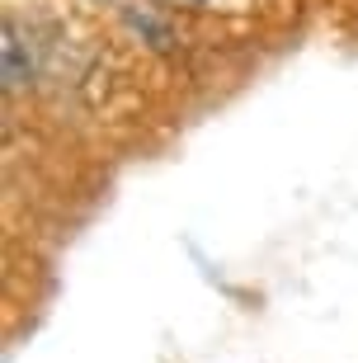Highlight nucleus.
Masks as SVG:
<instances>
[{"label":"nucleus","mask_w":358,"mask_h":363,"mask_svg":"<svg viewBox=\"0 0 358 363\" xmlns=\"http://www.w3.org/2000/svg\"><path fill=\"white\" fill-rule=\"evenodd\" d=\"M28 76H33V62H24V38L5 28V90H19Z\"/></svg>","instance_id":"f257e3e1"},{"label":"nucleus","mask_w":358,"mask_h":363,"mask_svg":"<svg viewBox=\"0 0 358 363\" xmlns=\"http://www.w3.org/2000/svg\"><path fill=\"white\" fill-rule=\"evenodd\" d=\"M179 5H198V0H179Z\"/></svg>","instance_id":"f03ea898"}]
</instances>
